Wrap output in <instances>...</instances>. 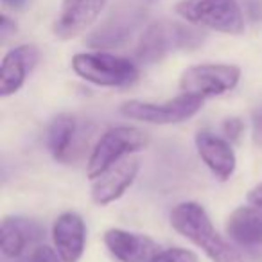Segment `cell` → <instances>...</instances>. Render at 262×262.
<instances>
[{
  "label": "cell",
  "instance_id": "cell-1",
  "mask_svg": "<svg viewBox=\"0 0 262 262\" xmlns=\"http://www.w3.org/2000/svg\"><path fill=\"white\" fill-rule=\"evenodd\" d=\"M171 225L176 232L192 241L207 253L212 262H244L239 251H235L212 226L207 212L201 205L187 201L180 203L171 212Z\"/></svg>",
  "mask_w": 262,
  "mask_h": 262
},
{
  "label": "cell",
  "instance_id": "cell-2",
  "mask_svg": "<svg viewBox=\"0 0 262 262\" xmlns=\"http://www.w3.org/2000/svg\"><path fill=\"white\" fill-rule=\"evenodd\" d=\"M174 11L190 26L233 36L244 33V15L237 0H180Z\"/></svg>",
  "mask_w": 262,
  "mask_h": 262
},
{
  "label": "cell",
  "instance_id": "cell-3",
  "mask_svg": "<svg viewBox=\"0 0 262 262\" xmlns=\"http://www.w3.org/2000/svg\"><path fill=\"white\" fill-rule=\"evenodd\" d=\"M203 41V33L174 22H155L144 31L137 47V58L142 63H157L178 49H194Z\"/></svg>",
  "mask_w": 262,
  "mask_h": 262
},
{
  "label": "cell",
  "instance_id": "cell-4",
  "mask_svg": "<svg viewBox=\"0 0 262 262\" xmlns=\"http://www.w3.org/2000/svg\"><path fill=\"white\" fill-rule=\"evenodd\" d=\"M72 69L83 79L99 86H129L139 77L133 61L108 52H81L72 58Z\"/></svg>",
  "mask_w": 262,
  "mask_h": 262
},
{
  "label": "cell",
  "instance_id": "cell-5",
  "mask_svg": "<svg viewBox=\"0 0 262 262\" xmlns=\"http://www.w3.org/2000/svg\"><path fill=\"white\" fill-rule=\"evenodd\" d=\"M146 144L147 135L137 127H112L99 139V142L92 151V157L88 160V176L94 180L99 178L102 172L122 160L126 155L142 149Z\"/></svg>",
  "mask_w": 262,
  "mask_h": 262
},
{
  "label": "cell",
  "instance_id": "cell-6",
  "mask_svg": "<svg viewBox=\"0 0 262 262\" xmlns=\"http://www.w3.org/2000/svg\"><path fill=\"white\" fill-rule=\"evenodd\" d=\"M203 104V97L190 94H182L178 97L165 102H142V101H129L120 108L124 117L135 119L140 122L149 124H176L187 120L194 113L200 112Z\"/></svg>",
  "mask_w": 262,
  "mask_h": 262
},
{
  "label": "cell",
  "instance_id": "cell-7",
  "mask_svg": "<svg viewBox=\"0 0 262 262\" xmlns=\"http://www.w3.org/2000/svg\"><path fill=\"white\" fill-rule=\"evenodd\" d=\"M239 77L241 69L235 65L205 63V65L189 67L180 77V88L183 94L205 99L230 92L239 83Z\"/></svg>",
  "mask_w": 262,
  "mask_h": 262
},
{
  "label": "cell",
  "instance_id": "cell-8",
  "mask_svg": "<svg viewBox=\"0 0 262 262\" xmlns=\"http://www.w3.org/2000/svg\"><path fill=\"white\" fill-rule=\"evenodd\" d=\"M108 0H61L54 34L59 40H72L83 34L101 16Z\"/></svg>",
  "mask_w": 262,
  "mask_h": 262
},
{
  "label": "cell",
  "instance_id": "cell-9",
  "mask_svg": "<svg viewBox=\"0 0 262 262\" xmlns=\"http://www.w3.org/2000/svg\"><path fill=\"white\" fill-rule=\"evenodd\" d=\"M142 13L144 11L139 8H124L113 11V15L90 34L88 45L94 49H110L126 43L133 31L142 22Z\"/></svg>",
  "mask_w": 262,
  "mask_h": 262
},
{
  "label": "cell",
  "instance_id": "cell-10",
  "mask_svg": "<svg viewBox=\"0 0 262 262\" xmlns=\"http://www.w3.org/2000/svg\"><path fill=\"white\" fill-rule=\"evenodd\" d=\"M104 243L112 255L120 262H153L158 255V244L147 235L112 228L104 233Z\"/></svg>",
  "mask_w": 262,
  "mask_h": 262
},
{
  "label": "cell",
  "instance_id": "cell-11",
  "mask_svg": "<svg viewBox=\"0 0 262 262\" xmlns=\"http://www.w3.org/2000/svg\"><path fill=\"white\" fill-rule=\"evenodd\" d=\"M139 160H120L102 172L92 187V200L97 205H108L119 200L139 174Z\"/></svg>",
  "mask_w": 262,
  "mask_h": 262
},
{
  "label": "cell",
  "instance_id": "cell-12",
  "mask_svg": "<svg viewBox=\"0 0 262 262\" xmlns=\"http://www.w3.org/2000/svg\"><path fill=\"white\" fill-rule=\"evenodd\" d=\"M38 49L34 45H18L11 49L0 65V95L8 97L22 88L27 74L38 63Z\"/></svg>",
  "mask_w": 262,
  "mask_h": 262
},
{
  "label": "cell",
  "instance_id": "cell-13",
  "mask_svg": "<svg viewBox=\"0 0 262 262\" xmlns=\"http://www.w3.org/2000/svg\"><path fill=\"white\" fill-rule=\"evenodd\" d=\"M196 147L201 160L219 180H228L233 174L235 155H233L232 146L225 139L208 131H200L196 135Z\"/></svg>",
  "mask_w": 262,
  "mask_h": 262
},
{
  "label": "cell",
  "instance_id": "cell-14",
  "mask_svg": "<svg viewBox=\"0 0 262 262\" xmlns=\"http://www.w3.org/2000/svg\"><path fill=\"white\" fill-rule=\"evenodd\" d=\"M56 250L63 262H77L84 250V223L74 212L61 214L52 228Z\"/></svg>",
  "mask_w": 262,
  "mask_h": 262
},
{
  "label": "cell",
  "instance_id": "cell-15",
  "mask_svg": "<svg viewBox=\"0 0 262 262\" xmlns=\"http://www.w3.org/2000/svg\"><path fill=\"white\" fill-rule=\"evenodd\" d=\"M43 230L33 219L6 217L0 225V248L4 257H20L27 244L41 239Z\"/></svg>",
  "mask_w": 262,
  "mask_h": 262
},
{
  "label": "cell",
  "instance_id": "cell-16",
  "mask_svg": "<svg viewBox=\"0 0 262 262\" xmlns=\"http://www.w3.org/2000/svg\"><path fill=\"white\" fill-rule=\"evenodd\" d=\"M226 232L243 246L262 244V205L239 207L226 223Z\"/></svg>",
  "mask_w": 262,
  "mask_h": 262
},
{
  "label": "cell",
  "instance_id": "cell-17",
  "mask_svg": "<svg viewBox=\"0 0 262 262\" xmlns=\"http://www.w3.org/2000/svg\"><path fill=\"white\" fill-rule=\"evenodd\" d=\"M76 131H77L76 119L72 115L61 113V115H58L52 120L47 135V144L52 157L58 158V160H65L67 153L70 151V144L74 142Z\"/></svg>",
  "mask_w": 262,
  "mask_h": 262
},
{
  "label": "cell",
  "instance_id": "cell-18",
  "mask_svg": "<svg viewBox=\"0 0 262 262\" xmlns=\"http://www.w3.org/2000/svg\"><path fill=\"white\" fill-rule=\"evenodd\" d=\"M153 262H198V257L192 251L183 248H169V250L158 251Z\"/></svg>",
  "mask_w": 262,
  "mask_h": 262
},
{
  "label": "cell",
  "instance_id": "cell-19",
  "mask_svg": "<svg viewBox=\"0 0 262 262\" xmlns=\"http://www.w3.org/2000/svg\"><path fill=\"white\" fill-rule=\"evenodd\" d=\"M59 253H56L54 250H51L49 246H40L33 251L31 255V262H61L58 258Z\"/></svg>",
  "mask_w": 262,
  "mask_h": 262
},
{
  "label": "cell",
  "instance_id": "cell-20",
  "mask_svg": "<svg viewBox=\"0 0 262 262\" xmlns=\"http://www.w3.org/2000/svg\"><path fill=\"white\" fill-rule=\"evenodd\" d=\"M223 129H225V135L230 140H237L241 137V133H243L244 126L239 119H228L225 122V126H223Z\"/></svg>",
  "mask_w": 262,
  "mask_h": 262
},
{
  "label": "cell",
  "instance_id": "cell-21",
  "mask_svg": "<svg viewBox=\"0 0 262 262\" xmlns=\"http://www.w3.org/2000/svg\"><path fill=\"white\" fill-rule=\"evenodd\" d=\"M253 135H255V142L262 146V104L253 113Z\"/></svg>",
  "mask_w": 262,
  "mask_h": 262
},
{
  "label": "cell",
  "instance_id": "cell-22",
  "mask_svg": "<svg viewBox=\"0 0 262 262\" xmlns=\"http://www.w3.org/2000/svg\"><path fill=\"white\" fill-rule=\"evenodd\" d=\"M15 29H16L15 24H13L8 16H2V20H0V36L8 38L11 33H15Z\"/></svg>",
  "mask_w": 262,
  "mask_h": 262
},
{
  "label": "cell",
  "instance_id": "cell-23",
  "mask_svg": "<svg viewBox=\"0 0 262 262\" xmlns=\"http://www.w3.org/2000/svg\"><path fill=\"white\" fill-rule=\"evenodd\" d=\"M248 200H250V203L262 205V183H258L257 187H253V189L250 190V194H248Z\"/></svg>",
  "mask_w": 262,
  "mask_h": 262
},
{
  "label": "cell",
  "instance_id": "cell-24",
  "mask_svg": "<svg viewBox=\"0 0 262 262\" xmlns=\"http://www.w3.org/2000/svg\"><path fill=\"white\" fill-rule=\"evenodd\" d=\"M27 0H2V4L4 6H9V8H13V9H18V8H22L24 4H26Z\"/></svg>",
  "mask_w": 262,
  "mask_h": 262
},
{
  "label": "cell",
  "instance_id": "cell-25",
  "mask_svg": "<svg viewBox=\"0 0 262 262\" xmlns=\"http://www.w3.org/2000/svg\"><path fill=\"white\" fill-rule=\"evenodd\" d=\"M26 262H31V260H26Z\"/></svg>",
  "mask_w": 262,
  "mask_h": 262
}]
</instances>
